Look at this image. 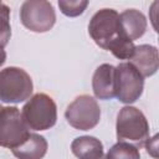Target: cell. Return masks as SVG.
Here are the masks:
<instances>
[{
	"instance_id": "1",
	"label": "cell",
	"mask_w": 159,
	"mask_h": 159,
	"mask_svg": "<svg viewBox=\"0 0 159 159\" xmlns=\"http://www.w3.org/2000/svg\"><path fill=\"white\" fill-rule=\"evenodd\" d=\"M88 34L97 46L111 51L119 60L127 57L132 51L133 41L123 34L119 14L113 9L98 10L89 20Z\"/></svg>"
},
{
	"instance_id": "2",
	"label": "cell",
	"mask_w": 159,
	"mask_h": 159,
	"mask_svg": "<svg viewBox=\"0 0 159 159\" xmlns=\"http://www.w3.org/2000/svg\"><path fill=\"white\" fill-rule=\"evenodd\" d=\"M116 134L118 142H128L137 148L144 147L149 139V123L144 113L132 106L120 108L116 122Z\"/></svg>"
},
{
	"instance_id": "3",
	"label": "cell",
	"mask_w": 159,
	"mask_h": 159,
	"mask_svg": "<svg viewBox=\"0 0 159 159\" xmlns=\"http://www.w3.org/2000/svg\"><path fill=\"white\" fill-rule=\"evenodd\" d=\"M22 118L32 130H47L56 124L57 106L46 93L34 94L22 107Z\"/></svg>"
},
{
	"instance_id": "4",
	"label": "cell",
	"mask_w": 159,
	"mask_h": 159,
	"mask_svg": "<svg viewBox=\"0 0 159 159\" xmlns=\"http://www.w3.org/2000/svg\"><path fill=\"white\" fill-rule=\"evenodd\" d=\"M34 84L30 75L15 66L0 72V99L2 103H20L31 98Z\"/></svg>"
},
{
	"instance_id": "5",
	"label": "cell",
	"mask_w": 159,
	"mask_h": 159,
	"mask_svg": "<svg viewBox=\"0 0 159 159\" xmlns=\"http://www.w3.org/2000/svg\"><path fill=\"white\" fill-rule=\"evenodd\" d=\"M65 118L75 129L89 130L99 123L101 108L93 97L81 94L68 104L65 112Z\"/></svg>"
},
{
	"instance_id": "6",
	"label": "cell",
	"mask_w": 159,
	"mask_h": 159,
	"mask_svg": "<svg viewBox=\"0 0 159 159\" xmlns=\"http://www.w3.org/2000/svg\"><path fill=\"white\" fill-rule=\"evenodd\" d=\"M30 135L22 114L17 107H1L0 111V145L14 149Z\"/></svg>"
},
{
	"instance_id": "7",
	"label": "cell",
	"mask_w": 159,
	"mask_h": 159,
	"mask_svg": "<svg viewBox=\"0 0 159 159\" xmlns=\"http://www.w3.org/2000/svg\"><path fill=\"white\" fill-rule=\"evenodd\" d=\"M20 20L32 32H47L56 22V12L46 0H27L20 7Z\"/></svg>"
},
{
	"instance_id": "8",
	"label": "cell",
	"mask_w": 159,
	"mask_h": 159,
	"mask_svg": "<svg viewBox=\"0 0 159 159\" xmlns=\"http://www.w3.org/2000/svg\"><path fill=\"white\" fill-rule=\"evenodd\" d=\"M116 68L118 101L125 104L137 102L144 89V77L130 62H120Z\"/></svg>"
},
{
	"instance_id": "9",
	"label": "cell",
	"mask_w": 159,
	"mask_h": 159,
	"mask_svg": "<svg viewBox=\"0 0 159 159\" xmlns=\"http://www.w3.org/2000/svg\"><path fill=\"white\" fill-rule=\"evenodd\" d=\"M92 89L98 99L117 97V68L109 63L98 66L92 77Z\"/></svg>"
},
{
	"instance_id": "10",
	"label": "cell",
	"mask_w": 159,
	"mask_h": 159,
	"mask_svg": "<svg viewBox=\"0 0 159 159\" xmlns=\"http://www.w3.org/2000/svg\"><path fill=\"white\" fill-rule=\"evenodd\" d=\"M129 62L143 77L153 76L159 70V50L148 43L135 46L134 55Z\"/></svg>"
},
{
	"instance_id": "11",
	"label": "cell",
	"mask_w": 159,
	"mask_h": 159,
	"mask_svg": "<svg viewBox=\"0 0 159 159\" xmlns=\"http://www.w3.org/2000/svg\"><path fill=\"white\" fill-rule=\"evenodd\" d=\"M119 22L123 34L132 41L140 39L148 26L144 14L137 9H127L119 14Z\"/></svg>"
},
{
	"instance_id": "12",
	"label": "cell",
	"mask_w": 159,
	"mask_h": 159,
	"mask_svg": "<svg viewBox=\"0 0 159 159\" xmlns=\"http://www.w3.org/2000/svg\"><path fill=\"white\" fill-rule=\"evenodd\" d=\"M47 140L45 137L30 133L26 140L11 152L17 159H42L47 153Z\"/></svg>"
},
{
	"instance_id": "13",
	"label": "cell",
	"mask_w": 159,
	"mask_h": 159,
	"mask_svg": "<svg viewBox=\"0 0 159 159\" xmlns=\"http://www.w3.org/2000/svg\"><path fill=\"white\" fill-rule=\"evenodd\" d=\"M71 150L78 159H102L106 157L102 142L91 135H82L73 139Z\"/></svg>"
},
{
	"instance_id": "14",
	"label": "cell",
	"mask_w": 159,
	"mask_h": 159,
	"mask_svg": "<svg viewBox=\"0 0 159 159\" xmlns=\"http://www.w3.org/2000/svg\"><path fill=\"white\" fill-rule=\"evenodd\" d=\"M106 159H140L139 148L128 142H118L109 148Z\"/></svg>"
},
{
	"instance_id": "15",
	"label": "cell",
	"mask_w": 159,
	"mask_h": 159,
	"mask_svg": "<svg viewBox=\"0 0 159 159\" xmlns=\"http://www.w3.org/2000/svg\"><path fill=\"white\" fill-rule=\"evenodd\" d=\"M88 6L87 0H60L58 7L61 12L68 17H76L83 14Z\"/></svg>"
},
{
	"instance_id": "16",
	"label": "cell",
	"mask_w": 159,
	"mask_h": 159,
	"mask_svg": "<svg viewBox=\"0 0 159 159\" xmlns=\"http://www.w3.org/2000/svg\"><path fill=\"white\" fill-rule=\"evenodd\" d=\"M145 150L147 153L154 158V159H159V133L154 134L152 138H149L145 143Z\"/></svg>"
},
{
	"instance_id": "17",
	"label": "cell",
	"mask_w": 159,
	"mask_h": 159,
	"mask_svg": "<svg viewBox=\"0 0 159 159\" xmlns=\"http://www.w3.org/2000/svg\"><path fill=\"white\" fill-rule=\"evenodd\" d=\"M149 20L153 29L159 34V0H155L149 6Z\"/></svg>"
},
{
	"instance_id": "18",
	"label": "cell",
	"mask_w": 159,
	"mask_h": 159,
	"mask_svg": "<svg viewBox=\"0 0 159 159\" xmlns=\"http://www.w3.org/2000/svg\"><path fill=\"white\" fill-rule=\"evenodd\" d=\"M2 7V32H1V36H2V46L6 45V41L10 36V26H7V17H9V9L5 4L1 5Z\"/></svg>"
},
{
	"instance_id": "19",
	"label": "cell",
	"mask_w": 159,
	"mask_h": 159,
	"mask_svg": "<svg viewBox=\"0 0 159 159\" xmlns=\"http://www.w3.org/2000/svg\"><path fill=\"white\" fill-rule=\"evenodd\" d=\"M102 159H106V157H103V158H102Z\"/></svg>"
},
{
	"instance_id": "20",
	"label": "cell",
	"mask_w": 159,
	"mask_h": 159,
	"mask_svg": "<svg viewBox=\"0 0 159 159\" xmlns=\"http://www.w3.org/2000/svg\"><path fill=\"white\" fill-rule=\"evenodd\" d=\"M158 41H159V40H158Z\"/></svg>"
}]
</instances>
